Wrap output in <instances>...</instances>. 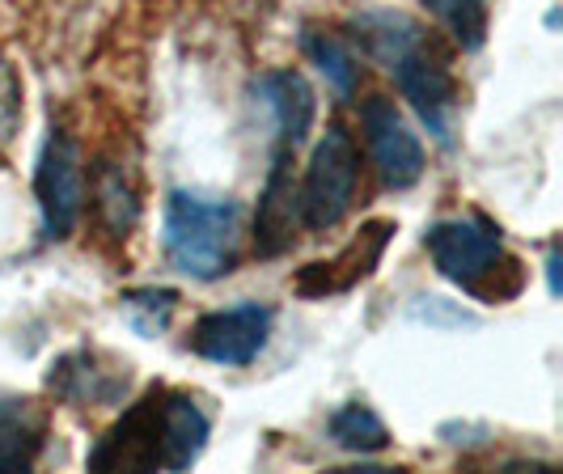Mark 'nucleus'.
<instances>
[{
	"instance_id": "1",
	"label": "nucleus",
	"mask_w": 563,
	"mask_h": 474,
	"mask_svg": "<svg viewBox=\"0 0 563 474\" xmlns=\"http://www.w3.org/2000/svg\"><path fill=\"white\" fill-rule=\"evenodd\" d=\"M423 251L432 254V267L441 276L457 284L462 293H471L475 301L500 306V301H512L526 288L521 263L505 251L500 229L487 217L437 221L423 233Z\"/></svg>"
},
{
	"instance_id": "2",
	"label": "nucleus",
	"mask_w": 563,
	"mask_h": 474,
	"mask_svg": "<svg viewBox=\"0 0 563 474\" xmlns=\"http://www.w3.org/2000/svg\"><path fill=\"white\" fill-rule=\"evenodd\" d=\"M242 242V208L229 196L174 191L162 217V246L174 272L191 279H225L238 267Z\"/></svg>"
},
{
	"instance_id": "3",
	"label": "nucleus",
	"mask_w": 563,
	"mask_h": 474,
	"mask_svg": "<svg viewBox=\"0 0 563 474\" xmlns=\"http://www.w3.org/2000/svg\"><path fill=\"white\" fill-rule=\"evenodd\" d=\"M356 187H361V144L356 136L343 128V123H331L322 140L313 144L310 162H306V174L297 183V203H301V224L310 233H327L335 229L352 203H356Z\"/></svg>"
},
{
	"instance_id": "4",
	"label": "nucleus",
	"mask_w": 563,
	"mask_h": 474,
	"mask_svg": "<svg viewBox=\"0 0 563 474\" xmlns=\"http://www.w3.org/2000/svg\"><path fill=\"white\" fill-rule=\"evenodd\" d=\"M34 199H38V229L43 242H68L73 229L85 217V199H89V174H85V153L73 140V132L52 128L43 148H38V166H34Z\"/></svg>"
},
{
	"instance_id": "5",
	"label": "nucleus",
	"mask_w": 563,
	"mask_h": 474,
	"mask_svg": "<svg viewBox=\"0 0 563 474\" xmlns=\"http://www.w3.org/2000/svg\"><path fill=\"white\" fill-rule=\"evenodd\" d=\"M398 93L407 98V107L420 114V123L432 132L437 144H453V119L462 107V93H457V77H453L445 52L432 43V34L423 38L420 47H411L407 56H398L390 68Z\"/></svg>"
},
{
	"instance_id": "6",
	"label": "nucleus",
	"mask_w": 563,
	"mask_h": 474,
	"mask_svg": "<svg viewBox=\"0 0 563 474\" xmlns=\"http://www.w3.org/2000/svg\"><path fill=\"white\" fill-rule=\"evenodd\" d=\"M361 132L373 153V166L382 174L386 191H411L428 169L420 136L411 132V123L402 119V111L395 107V98L386 93H368L361 102Z\"/></svg>"
},
{
	"instance_id": "7",
	"label": "nucleus",
	"mask_w": 563,
	"mask_h": 474,
	"mask_svg": "<svg viewBox=\"0 0 563 474\" xmlns=\"http://www.w3.org/2000/svg\"><path fill=\"white\" fill-rule=\"evenodd\" d=\"M162 386L136 398L89 449L85 466L98 474H153L162 445Z\"/></svg>"
},
{
	"instance_id": "8",
	"label": "nucleus",
	"mask_w": 563,
	"mask_h": 474,
	"mask_svg": "<svg viewBox=\"0 0 563 474\" xmlns=\"http://www.w3.org/2000/svg\"><path fill=\"white\" fill-rule=\"evenodd\" d=\"M272 339V309L246 301V306H229L203 313L191 327V352L225 368H246L258 361V352Z\"/></svg>"
},
{
	"instance_id": "9",
	"label": "nucleus",
	"mask_w": 563,
	"mask_h": 474,
	"mask_svg": "<svg viewBox=\"0 0 563 474\" xmlns=\"http://www.w3.org/2000/svg\"><path fill=\"white\" fill-rule=\"evenodd\" d=\"M47 386L68 407H114L132 386V373H128V361L102 348H77L52 364Z\"/></svg>"
},
{
	"instance_id": "10",
	"label": "nucleus",
	"mask_w": 563,
	"mask_h": 474,
	"mask_svg": "<svg viewBox=\"0 0 563 474\" xmlns=\"http://www.w3.org/2000/svg\"><path fill=\"white\" fill-rule=\"evenodd\" d=\"M398 233L395 221H368L335 258H327V263H310V267H301V276H297V293L301 297H335V293H352L361 279H368L377 272V263H382V254L390 246V238Z\"/></svg>"
},
{
	"instance_id": "11",
	"label": "nucleus",
	"mask_w": 563,
	"mask_h": 474,
	"mask_svg": "<svg viewBox=\"0 0 563 474\" xmlns=\"http://www.w3.org/2000/svg\"><path fill=\"white\" fill-rule=\"evenodd\" d=\"M292 148H276L263 196L254 208V254L258 258H280L297 242L301 224V203H297V178H292Z\"/></svg>"
},
{
	"instance_id": "12",
	"label": "nucleus",
	"mask_w": 563,
	"mask_h": 474,
	"mask_svg": "<svg viewBox=\"0 0 563 474\" xmlns=\"http://www.w3.org/2000/svg\"><path fill=\"white\" fill-rule=\"evenodd\" d=\"M254 98L258 107L272 114L276 123V148H301L313 128V114H318V98H313V85L297 73V68H272L254 81Z\"/></svg>"
},
{
	"instance_id": "13",
	"label": "nucleus",
	"mask_w": 563,
	"mask_h": 474,
	"mask_svg": "<svg viewBox=\"0 0 563 474\" xmlns=\"http://www.w3.org/2000/svg\"><path fill=\"white\" fill-rule=\"evenodd\" d=\"M212 437V419L191 394H162V445L157 471H191Z\"/></svg>"
},
{
	"instance_id": "14",
	"label": "nucleus",
	"mask_w": 563,
	"mask_h": 474,
	"mask_svg": "<svg viewBox=\"0 0 563 474\" xmlns=\"http://www.w3.org/2000/svg\"><path fill=\"white\" fill-rule=\"evenodd\" d=\"M93 212L111 238H128L141 224V169L123 157H102L93 166Z\"/></svg>"
},
{
	"instance_id": "15",
	"label": "nucleus",
	"mask_w": 563,
	"mask_h": 474,
	"mask_svg": "<svg viewBox=\"0 0 563 474\" xmlns=\"http://www.w3.org/2000/svg\"><path fill=\"white\" fill-rule=\"evenodd\" d=\"M43 445H47V411L30 398H4L0 403V474L34 471Z\"/></svg>"
},
{
	"instance_id": "16",
	"label": "nucleus",
	"mask_w": 563,
	"mask_h": 474,
	"mask_svg": "<svg viewBox=\"0 0 563 474\" xmlns=\"http://www.w3.org/2000/svg\"><path fill=\"white\" fill-rule=\"evenodd\" d=\"M301 52L327 77V85H335V93H343V98L356 93V85H361V56L352 52V43L343 34L310 26L301 34Z\"/></svg>"
},
{
	"instance_id": "17",
	"label": "nucleus",
	"mask_w": 563,
	"mask_h": 474,
	"mask_svg": "<svg viewBox=\"0 0 563 474\" xmlns=\"http://www.w3.org/2000/svg\"><path fill=\"white\" fill-rule=\"evenodd\" d=\"M327 437H331L339 449L361 453V458L390 449V428H386V419L377 416L368 403H361V398L343 403L335 416L327 419Z\"/></svg>"
},
{
	"instance_id": "18",
	"label": "nucleus",
	"mask_w": 563,
	"mask_h": 474,
	"mask_svg": "<svg viewBox=\"0 0 563 474\" xmlns=\"http://www.w3.org/2000/svg\"><path fill=\"white\" fill-rule=\"evenodd\" d=\"M420 4L450 30L462 52H479L487 43V0H420Z\"/></svg>"
},
{
	"instance_id": "19",
	"label": "nucleus",
	"mask_w": 563,
	"mask_h": 474,
	"mask_svg": "<svg viewBox=\"0 0 563 474\" xmlns=\"http://www.w3.org/2000/svg\"><path fill=\"white\" fill-rule=\"evenodd\" d=\"M123 301V313L132 318V327L141 331L144 339H153L157 331H166L174 309H178V293L174 288H132L119 297Z\"/></svg>"
},
{
	"instance_id": "20",
	"label": "nucleus",
	"mask_w": 563,
	"mask_h": 474,
	"mask_svg": "<svg viewBox=\"0 0 563 474\" xmlns=\"http://www.w3.org/2000/svg\"><path fill=\"white\" fill-rule=\"evenodd\" d=\"M18 128H22V77L0 56V153L18 140Z\"/></svg>"
},
{
	"instance_id": "21",
	"label": "nucleus",
	"mask_w": 563,
	"mask_h": 474,
	"mask_svg": "<svg viewBox=\"0 0 563 474\" xmlns=\"http://www.w3.org/2000/svg\"><path fill=\"white\" fill-rule=\"evenodd\" d=\"M547 276H551V297H560V251L547 254Z\"/></svg>"
}]
</instances>
